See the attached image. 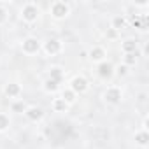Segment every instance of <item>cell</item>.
<instances>
[{
  "instance_id": "cb8c5ba5",
  "label": "cell",
  "mask_w": 149,
  "mask_h": 149,
  "mask_svg": "<svg viewBox=\"0 0 149 149\" xmlns=\"http://www.w3.org/2000/svg\"><path fill=\"white\" fill-rule=\"evenodd\" d=\"M140 130H144V132L149 133V118H147V116L142 119V128H140Z\"/></svg>"
},
{
  "instance_id": "9a60e30c",
  "label": "cell",
  "mask_w": 149,
  "mask_h": 149,
  "mask_svg": "<svg viewBox=\"0 0 149 149\" xmlns=\"http://www.w3.org/2000/svg\"><path fill=\"white\" fill-rule=\"evenodd\" d=\"M42 90L47 93V95H53V93H56L58 90H60V83H56V81H53V79H46L44 83H42Z\"/></svg>"
},
{
  "instance_id": "8fae6325",
  "label": "cell",
  "mask_w": 149,
  "mask_h": 149,
  "mask_svg": "<svg viewBox=\"0 0 149 149\" xmlns=\"http://www.w3.org/2000/svg\"><path fill=\"white\" fill-rule=\"evenodd\" d=\"M121 51H123V54H135V53H139V40H135V39H125L123 42H121Z\"/></svg>"
},
{
  "instance_id": "4fadbf2b",
  "label": "cell",
  "mask_w": 149,
  "mask_h": 149,
  "mask_svg": "<svg viewBox=\"0 0 149 149\" xmlns=\"http://www.w3.org/2000/svg\"><path fill=\"white\" fill-rule=\"evenodd\" d=\"M111 28H114L116 32L121 33V30L126 28V16H125V14H118V16H114V18L111 19Z\"/></svg>"
},
{
  "instance_id": "30bf717a",
  "label": "cell",
  "mask_w": 149,
  "mask_h": 149,
  "mask_svg": "<svg viewBox=\"0 0 149 149\" xmlns=\"http://www.w3.org/2000/svg\"><path fill=\"white\" fill-rule=\"evenodd\" d=\"M97 74H98V77L100 79H111L112 76H114V65L111 63V61H102V63H98L97 65Z\"/></svg>"
},
{
  "instance_id": "5bb4252c",
  "label": "cell",
  "mask_w": 149,
  "mask_h": 149,
  "mask_svg": "<svg viewBox=\"0 0 149 149\" xmlns=\"http://www.w3.org/2000/svg\"><path fill=\"white\" fill-rule=\"evenodd\" d=\"M47 77L61 84V83H63V79H65V70H63L61 67H51V68H49V76H47Z\"/></svg>"
},
{
  "instance_id": "d4e9b609",
  "label": "cell",
  "mask_w": 149,
  "mask_h": 149,
  "mask_svg": "<svg viewBox=\"0 0 149 149\" xmlns=\"http://www.w3.org/2000/svg\"><path fill=\"white\" fill-rule=\"evenodd\" d=\"M139 100L144 102V100H146V93H140V95H139Z\"/></svg>"
},
{
  "instance_id": "ac0fdd59",
  "label": "cell",
  "mask_w": 149,
  "mask_h": 149,
  "mask_svg": "<svg viewBox=\"0 0 149 149\" xmlns=\"http://www.w3.org/2000/svg\"><path fill=\"white\" fill-rule=\"evenodd\" d=\"M9 126H11V118H9V114L0 112V133L7 132V130H9Z\"/></svg>"
},
{
  "instance_id": "7402d4cb",
  "label": "cell",
  "mask_w": 149,
  "mask_h": 149,
  "mask_svg": "<svg viewBox=\"0 0 149 149\" xmlns=\"http://www.w3.org/2000/svg\"><path fill=\"white\" fill-rule=\"evenodd\" d=\"M105 37H107L109 40H116V39H119V32H116L114 28H107V32H105Z\"/></svg>"
},
{
  "instance_id": "44dd1931",
  "label": "cell",
  "mask_w": 149,
  "mask_h": 149,
  "mask_svg": "<svg viewBox=\"0 0 149 149\" xmlns=\"http://www.w3.org/2000/svg\"><path fill=\"white\" fill-rule=\"evenodd\" d=\"M128 74V67L126 65H118V67H114V76H119V77H125Z\"/></svg>"
},
{
  "instance_id": "2e32d148",
  "label": "cell",
  "mask_w": 149,
  "mask_h": 149,
  "mask_svg": "<svg viewBox=\"0 0 149 149\" xmlns=\"http://www.w3.org/2000/svg\"><path fill=\"white\" fill-rule=\"evenodd\" d=\"M135 144L140 146V147H147V144H149V133L144 132V130L135 132Z\"/></svg>"
},
{
  "instance_id": "8992f818",
  "label": "cell",
  "mask_w": 149,
  "mask_h": 149,
  "mask_svg": "<svg viewBox=\"0 0 149 149\" xmlns=\"http://www.w3.org/2000/svg\"><path fill=\"white\" fill-rule=\"evenodd\" d=\"M40 47H42V40H39L37 37H26V39H23V42H21V51H23L25 54H28V56L37 54V53L40 51Z\"/></svg>"
},
{
  "instance_id": "277c9868",
  "label": "cell",
  "mask_w": 149,
  "mask_h": 149,
  "mask_svg": "<svg viewBox=\"0 0 149 149\" xmlns=\"http://www.w3.org/2000/svg\"><path fill=\"white\" fill-rule=\"evenodd\" d=\"M40 49H42L44 54H47V56H56V54H60V53L63 51V42H61L60 39H56V37H49L47 40L42 42V47H40Z\"/></svg>"
},
{
  "instance_id": "ba28073f",
  "label": "cell",
  "mask_w": 149,
  "mask_h": 149,
  "mask_svg": "<svg viewBox=\"0 0 149 149\" xmlns=\"http://www.w3.org/2000/svg\"><path fill=\"white\" fill-rule=\"evenodd\" d=\"M2 91H4V95H6L7 98H11V100H18V98L21 97V93H23V88H21L19 83L11 81V83H7V84L4 86Z\"/></svg>"
},
{
  "instance_id": "52a82bcc",
  "label": "cell",
  "mask_w": 149,
  "mask_h": 149,
  "mask_svg": "<svg viewBox=\"0 0 149 149\" xmlns=\"http://www.w3.org/2000/svg\"><path fill=\"white\" fill-rule=\"evenodd\" d=\"M23 116L30 121V123H39L44 119V109L40 105H26Z\"/></svg>"
},
{
  "instance_id": "5b68a950",
  "label": "cell",
  "mask_w": 149,
  "mask_h": 149,
  "mask_svg": "<svg viewBox=\"0 0 149 149\" xmlns=\"http://www.w3.org/2000/svg\"><path fill=\"white\" fill-rule=\"evenodd\" d=\"M68 88L79 97V95H83V93L88 91L90 83H88V79H86L84 76H74V77L70 79V83H68Z\"/></svg>"
},
{
  "instance_id": "7c38bea8",
  "label": "cell",
  "mask_w": 149,
  "mask_h": 149,
  "mask_svg": "<svg viewBox=\"0 0 149 149\" xmlns=\"http://www.w3.org/2000/svg\"><path fill=\"white\" fill-rule=\"evenodd\" d=\"M60 98H61V100H63V102H65V104L70 107L72 104H76V100H77V95H76V93H74V91H72V90L67 86V88H63V90H61V95H60Z\"/></svg>"
},
{
  "instance_id": "7a4b0ae2",
  "label": "cell",
  "mask_w": 149,
  "mask_h": 149,
  "mask_svg": "<svg viewBox=\"0 0 149 149\" xmlns=\"http://www.w3.org/2000/svg\"><path fill=\"white\" fill-rule=\"evenodd\" d=\"M49 14L54 21H63L70 16V4L63 0H54L49 6Z\"/></svg>"
},
{
  "instance_id": "e0dca14e",
  "label": "cell",
  "mask_w": 149,
  "mask_h": 149,
  "mask_svg": "<svg viewBox=\"0 0 149 149\" xmlns=\"http://www.w3.org/2000/svg\"><path fill=\"white\" fill-rule=\"evenodd\" d=\"M51 107H53V111L54 112H67L68 111V105L60 98V97H56V98H53V102H51Z\"/></svg>"
},
{
  "instance_id": "9c48e42d",
  "label": "cell",
  "mask_w": 149,
  "mask_h": 149,
  "mask_svg": "<svg viewBox=\"0 0 149 149\" xmlns=\"http://www.w3.org/2000/svg\"><path fill=\"white\" fill-rule=\"evenodd\" d=\"M88 58L93 61V63H102V61H105L107 60V51H105V47L104 46H93V47H90V51H88Z\"/></svg>"
},
{
  "instance_id": "603a6c76",
  "label": "cell",
  "mask_w": 149,
  "mask_h": 149,
  "mask_svg": "<svg viewBox=\"0 0 149 149\" xmlns=\"http://www.w3.org/2000/svg\"><path fill=\"white\" fill-rule=\"evenodd\" d=\"M6 21H7V9L4 6H0V26L6 25Z\"/></svg>"
},
{
  "instance_id": "6da1fadb",
  "label": "cell",
  "mask_w": 149,
  "mask_h": 149,
  "mask_svg": "<svg viewBox=\"0 0 149 149\" xmlns=\"http://www.w3.org/2000/svg\"><path fill=\"white\" fill-rule=\"evenodd\" d=\"M39 16H40V7H39L35 2H26V4H23V7H21V11H19V18H21L23 23L33 25V23L39 19Z\"/></svg>"
},
{
  "instance_id": "ffe728a7",
  "label": "cell",
  "mask_w": 149,
  "mask_h": 149,
  "mask_svg": "<svg viewBox=\"0 0 149 149\" xmlns=\"http://www.w3.org/2000/svg\"><path fill=\"white\" fill-rule=\"evenodd\" d=\"M123 65H126L128 68L135 67L137 65V53L135 54H123Z\"/></svg>"
},
{
  "instance_id": "d6986e66",
  "label": "cell",
  "mask_w": 149,
  "mask_h": 149,
  "mask_svg": "<svg viewBox=\"0 0 149 149\" xmlns=\"http://www.w3.org/2000/svg\"><path fill=\"white\" fill-rule=\"evenodd\" d=\"M25 109H26V104H25L21 98H18V100H13V104H11V111H13V112L23 114V112H25Z\"/></svg>"
},
{
  "instance_id": "3957f363",
  "label": "cell",
  "mask_w": 149,
  "mask_h": 149,
  "mask_svg": "<svg viewBox=\"0 0 149 149\" xmlns=\"http://www.w3.org/2000/svg\"><path fill=\"white\" fill-rule=\"evenodd\" d=\"M104 100H105V104H109V105H118V104H121V100H123V90H121V86H118V84L107 86L105 91H104Z\"/></svg>"
}]
</instances>
